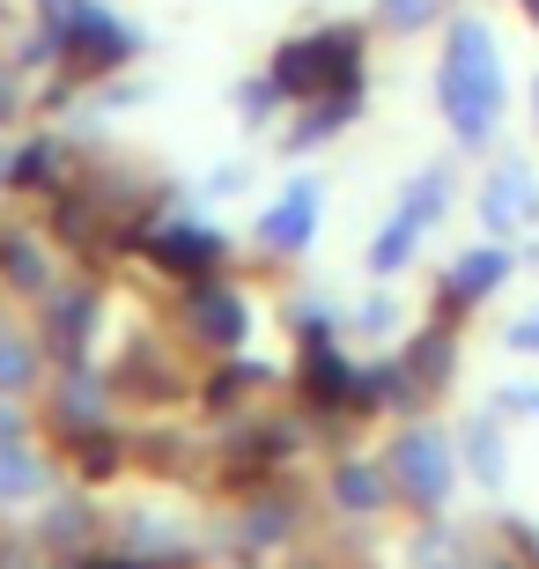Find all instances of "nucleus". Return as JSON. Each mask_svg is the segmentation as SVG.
<instances>
[{"label":"nucleus","instance_id":"11","mask_svg":"<svg viewBox=\"0 0 539 569\" xmlns=\"http://www.w3.org/2000/svg\"><path fill=\"white\" fill-rule=\"evenodd\" d=\"M318 222H326V186H318V178H289L281 200L251 222V244L267 259H303L318 244Z\"/></svg>","mask_w":539,"mask_h":569},{"label":"nucleus","instance_id":"30","mask_svg":"<svg viewBox=\"0 0 539 569\" xmlns=\"http://www.w3.org/2000/svg\"><path fill=\"white\" fill-rule=\"evenodd\" d=\"M518 259H525V267H539V230H525V252Z\"/></svg>","mask_w":539,"mask_h":569},{"label":"nucleus","instance_id":"2","mask_svg":"<svg viewBox=\"0 0 539 569\" xmlns=\"http://www.w3.org/2000/svg\"><path fill=\"white\" fill-rule=\"evenodd\" d=\"M362 60H370L362 22H318V30H296V38L273 44L267 74L281 82L289 104H303V97H326V89H362Z\"/></svg>","mask_w":539,"mask_h":569},{"label":"nucleus","instance_id":"22","mask_svg":"<svg viewBox=\"0 0 539 569\" xmlns=\"http://www.w3.org/2000/svg\"><path fill=\"white\" fill-rule=\"evenodd\" d=\"M443 22H451V0H377L385 38H421V30H443Z\"/></svg>","mask_w":539,"mask_h":569},{"label":"nucleus","instance_id":"16","mask_svg":"<svg viewBox=\"0 0 539 569\" xmlns=\"http://www.w3.org/2000/svg\"><path fill=\"white\" fill-rule=\"evenodd\" d=\"M296 532H303V503L289 488H259L244 510H237V548L244 555H289Z\"/></svg>","mask_w":539,"mask_h":569},{"label":"nucleus","instance_id":"29","mask_svg":"<svg viewBox=\"0 0 539 569\" xmlns=\"http://www.w3.org/2000/svg\"><path fill=\"white\" fill-rule=\"evenodd\" d=\"M16 437H30V422H22L16 400H0V443H16Z\"/></svg>","mask_w":539,"mask_h":569},{"label":"nucleus","instance_id":"4","mask_svg":"<svg viewBox=\"0 0 539 569\" xmlns=\"http://www.w3.org/2000/svg\"><path fill=\"white\" fill-rule=\"evenodd\" d=\"M451 200H458V170L451 163H421L415 178H407V192H399V208L385 214V230L370 237L362 274L370 281H399L407 267H415V252L429 244V230L451 214Z\"/></svg>","mask_w":539,"mask_h":569},{"label":"nucleus","instance_id":"18","mask_svg":"<svg viewBox=\"0 0 539 569\" xmlns=\"http://www.w3.org/2000/svg\"><path fill=\"white\" fill-rule=\"evenodd\" d=\"M44 340L38 326H22L16 311H0V400H22V392H38L44 385Z\"/></svg>","mask_w":539,"mask_h":569},{"label":"nucleus","instance_id":"23","mask_svg":"<svg viewBox=\"0 0 539 569\" xmlns=\"http://www.w3.org/2000/svg\"><path fill=\"white\" fill-rule=\"evenodd\" d=\"M496 415H510V422H539V385H496Z\"/></svg>","mask_w":539,"mask_h":569},{"label":"nucleus","instance_id":"6","mask_svg":"<svg viewBox=\"0 0 539 569\" xmlns=\"http://www.w3.org/2000/svg\"><path fill=\"white\" fill-rule=\"evenodd\" d=\"M518 267H525V259H518V244H510V237H480V244L451 252V267H443V281H436V296H429V318L466 326V311H480L488 296H502Z\"/></svg>","mask_w":539,"mask_h":569},{"label":"nucleus","instance_id":"21","mask_svg":"<svg viewBox=\"0 0 539 569\" xmlns=\"http://www.w3.org/2000/svg\"><path fill=\"white\" fill-rule=\"evenodd\" d=\"M229 104H237V119H244L251 133H267V127H281V119H289V97H281V82H273V74L237 82V89H229Z\"/></svg>","mask_w":539,"mask_h":569},{"label":"nucleus","instance_id":"5","mask_svg":"<svg viewBox=\"0 0 539 569\" xmlns=\"http://www.w3.org/2000/svg\"><path fill=\"white\" fill-rule=\"evenodd\" d=\"M141 52H148L141 22H126L119 8H104V0H89V8L67 22V30H52V67H60L67 82H82V89L126 74Z\"/></svg>","mask_w":539,"mask_h":569},{"label":"nucleus","instance_id":"13","mask_svg":"<svg viewBox=\"0 0 539 569\" xmlns=\"http://www.w3.org/2000/svg\"><path fill=\"white\" fill-rule=\"evenodd\" d=\"M458 466H466V481L473 496H502L510 488V415H473V422H458Z\"/></svg>","mask_w":539,"mask_h":569},{"label":"nucleus","instance_id":"14","mask_svg":"<svg viewBox=\"0 0 539 569\" xmlns=\"http://www.w3.org/2000/svg\"><path fill=\"white\" fill-rule=\"evenodd\" d=\"M399 362H407V385H415V415L451 385L458 370V326L451 318H421L415 333H407V348H399Z\"/></svg>","mask_w":539,"mask_h":569},{"label":"nucleus","instance_id":"27","mask_svg":"<svg viewBox=\"0 0 539 569\" xmlns=\"http://www.w3.org/2000/svg\"><path fill=\"white\" fill-rule=\"evenodd\" d=\"M82 8H89V0H30V16H38L44 30H67V22L82 16Z\"/></svg>","mask_w":539,"mask_h":569},{"label":"nucleus","instance_id":"12","mask_svg":"<svg viewBox=\"0 0 539 569\" xmlns=\"http://www.w3.org/2000/svg\"><path fill=\"white\" fill-rule=\"evenodd\" d=\"M362 119V89H326V97H303V104H289V119H281V156H318L326 141H340V133Z\"/></svg>","mask_w":539,"mask_h":569},{"label":"nucleus","instance_id":"26","mask_svg":"<svg viewBox=\"0 0 539 569\" xmlns=\"http://www.w3.org/2000/svg\"><path fill=\"white\" fill-rule=\"evenodd\" d=\"M502 348H510V356H539V311L510 318V326H502Z\"/></svg>","mask_w":539,"mask_h":569},{"label":"nucleus","instance_id":"24","mask_svg":"<svg viewBox=\"0 0 539 569\" xmlns=\"http://www.w3.org/2000/svg\"><path fill=\"white\" fill-rule=\"evenodd\" d=\"M22 104H30V97H22V67H16V60H0V133H16Z\"/></svg>","mask_w":539,"mask_h":569},{"label":"nucleus","instance_id":"32","mask_svg":"<svg viewBox=\"0 0 539 569\" xmlns=\"http://www.w3.org/2000/svg\"><path fill=\"white\" fill-rule=\"evenodd\" d=\"M532 133H539V74H532Z\"/></svg>","mask_w":539,"mask_h":569},{"label":"nucleus","instance_id":"8","mask_svg":"<svg viewBox=\"0 0 539 569\" xmlns=\"http://www.w3.org/2000/svg\"><path fill=\"white\" fill-rule=\"evenodd\" d=\"M38 340L52 362H89V348H97V333H104V289L82 274H60L52 289L38 296Z\"/></svg>","mask_w":539,"mask_h":569},{"label":"nucleus","instance_id":"1","mask_svg":"<svg viewBox=\"0 0 539 569\" xmlns=\"http://www.w3.org/2000/svg\"><path fill=\"white\" fill-rule=\"evenodd\" d=\"M436 111L458 148H496L502 111H510V74H502L496 22L473 8H451L443 52H436Z\"/></svg>","mask_w":539,"mask_h":569},{"label":"nucleus","instance_id":"10","mask_svg":"<svg viewBox=\"0 0 539 569\" xmlns=\"http://www.w3.org/2000/svg\"><path fill=\"white\" fill-rule=\"evenodd\" d=\"M133 252H141L156 274H170V281H200V274H222L229 267V237L208 230V222H178V214H163L156 230L133 237Z\"/></svg>","mask_w":539,"mask_h":569},{"label":"nucleus","instance_id":"3","mask_svg":"<svg viewBox=\"0 0 539 569\" xmlns=\"http://www.w3.org/2000/svg\"><path fill=\"white\" fill-rule=\"evenodd\" d=\"M385 473H392V496L399 510H415V518H443L466 481V466H458V437L429 422V415H399L392 443H385Z\"/></svg>","mask_w":539,"mask_h":569},{"label":"nucleus","instance_id":"9","mask_svg":"<svg viewBox=\"0 0 539 569\" xmlns=\"http://www.w3.org/2000/svg\"><path fill=\"white\" fill-rule=\"evenodd\" d=\"M473 222H480V237H510V244L525 230H539V163L532 156H496L488 163V178L473 186Z\"/></svg>","mask_w":539,"mask_h":569},{"label":"nucleus","instance_id":"7","mask_svg":"<svg viewBox=\"0 0 539 569\" xmlns=\"http://www.w3.org/2000/svg\"><path fill=\"white\" fill-rule=\"evenodd\" d=\"M251 296L237 289L229 274H200V281H178V333L214 348V356H237L251 340Z\"/></svg>","mask_w":539,"mask_h":569},{"label":"nucleus","instance_id":"15","mask_svg":"<svg viewBox=\"0 0 539 569\" xmlns=\"http://www.w3.org/2000/svg\"><path fill=\"white\" fill-rule=\"evenodd\" d=\"M326 503L340 510V518H385V510L399 503L385 459H355V451H340V459L326 466Z\"/></svg>","mask_w":539,"mask_h":569},{"label":"nucleus","instance_id":"25","mask_svg":"<svg viewBox=\"0 0 539 569\" xmlns=\"http://www.w3.org/2000/svg\"><path fill=\"white\" fill-rule=\"evenodd\" d=\"M251 186V163H222V170H208V178H200V192H208V200H229V192H244Z\"/></svg>","mask_w":539,"mask_h":569},{"label":"nucleus","instance_id":"20","mask_svg":"<svg viewBox=\"0 0 539 569\" xmlns=\"http://www.w3.org/2000/svg\"><path fill=\"white\" fill-rule=\"evenodd\" d=\"M340 333H348V348L355 340H399L407 333V303H399L392 289H377V296H362L355 311H340Z\"/></svg>","mask_w":539,"mask_h":569},{"label":"nucleus","instance_id":"31","mask_svg":"<svg viewBox=\"0 0 539 569\" xmlns=\"http://www.w3.org/2000/svg\"><path fill=\"white\" fill-rule=\"evenodd\" d=\"M289 569H318V562H303V548H289Z\"/></svg>","mask_w":539,"mask_h":569},{"label":"nucleus","instance_id":"28","mask_svg":"<svg viewBox=\"0 0 539 569\" xmlns=\"http://www.w3.org/2000/svg\"><path fill=\"white\" fill-rule=\"evenodd\" d=\"M82 569H148V562L126 555V548H104V555H82Z\"/></svg>","mask_w":539,"mask_h":569},{"label":"nucleus","instance_id":"17","mask_svg":"<svg viewBox=\"0 0 539 569\" xmlns=\"http://www.w3.org/2000/svg\"><path fill=\"white\" fill-rule=\"evenodd\" d=\"M52 488H60V473H52V459L30 437L0 443V510H38Z\"/></svg>","mask_w":539,"mask_h":569},{"label":"nucleus","instance_id":"19","mask_svg":"<svg viewBox=\"0 0 539 569\" xmlns=\"http://www.w3.org/2000/svg\"><path fill=\"white\" fill-rule=\"evenodd\" d=\"M0 281L16 296H44L52 281H60V267H52V252H44V237L30 230H0Z\"/></svg>","mask_w":539,"mask_h":569}]
</instances>
